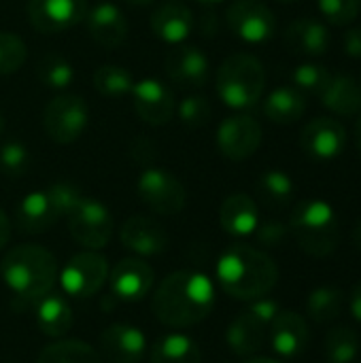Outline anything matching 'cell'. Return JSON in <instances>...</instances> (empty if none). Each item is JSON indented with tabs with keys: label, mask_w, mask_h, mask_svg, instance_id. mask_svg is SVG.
I'll return each instance as SVG.
<instances>
[{
	"label": "cell",
	"mask_w": 361,
	"mask_h": 363,
	"mask_svg": "<svg viewBox=\"0 0 361 363\" xmlns=\"http://www.w3.org/2000/svg\"><path fill=\"white\" fill-rule=\"evenodd\" d=\"M228 28L249 45L268 43L277 32V17L262 0H234L226 11Z\"/></svg>",
	"instance_id": "11"
},
{
	"label": "cell",
	"mask_w": 361,
	"mask_h": 363,
	"mask_svg": "<svg viewBox=\"0 0 361 363\" xmlns=\"http://www.w3.org/2000/svg\"><path fill=\"white\" fill-rule=\"evenodd\" d=\"M89 125V106L79 94H60L43 111V128L57 145L77 143Z\"/></svg>",
	"instance_id": "7"
},
{
	"label": "cell",
	"mask_w": 361,
	"mask_h": 363,
	"mask_svg": "<svg viewBox=\"0 0 361 363\" xmlns=\"http://www.w3.org/2000/svg\"><path fill=\"white\" fill-rule=\"evenodd\" d=\"M311 332L306 319L294 311H279L268 330V342L281 357L294 359L304 353Z\"/></svg>",
	"instance_id": "20"
},
{
	"label": "cell",
	"mask_w": 361,
	"mask_h": 363,
	"mask_svg": "<svg viewBox=\"0 0 361 363\" xmlns=\"http://www.w3.org/2000/svg\"><path fill=\"white\" fill-rule=\"evenodd\" d=\"M36 363H104L102 355L89 347L87 342L81 340H57L47 345L38 357Z\"/></svg>",
	"instance_id": "31"
},
{
	"label": "cell",
	"mask_w": 361,
	"mask_h": 363,
	"mask_svg": "<svg viewBox=\"0 0 361 363\" xmlns=\"http://www.w3.org/2000/svg\"><path fill=\"white\" fill-rule=\"evenodd\" d=\"M253 234H255L260 245H264V247H279L289 236V225H285L281 221H274V219H268V221H260Z\"/></svg>",
	"instance_id": "42"
},
{
	"label": "cell",
	"mask_w": 361,
	"mask_h": 363,
	"mask_svg": "<svg viewBox=\"0 0 361 363\" xmlns=\"http://www.w3.org/2000/svg\"><path fill=\"white\" fill-rule=\"evenodd\" d=\"M355 140H357V151H360V157H361V113H360V119H357V128H355Z\"/></svg>",
	"instance_id": "47"
},
{
	"label": "cell",
	"mask_w": 361,
	"mask_h": 363,
	"mask_svg": "<svg viewBox=\"0 0 361 363\" xmlns=\"http://www.w3.org/2000/svg\"><path fill=\"white\" fill-rule=\"evenodd\" d=\"M326 363H328V362H326Z\"/></svg>",
	"instance_id": "53"
},
{
	"label": "cell",
	"mask_w": 361,
	"mask_h": 363,
	"mask_svg": "<svg viewBox=\"0 0 361 363\" xmlns=\"http://www.w3.org/2000/svg\"><path fill=\"white\" fill-rule=\"evenodd\" d=\"M94 87L100 96L123 98V96H130L134 87V77L126 66L102 64L94 70Z\"/></svg>",
	"instance_id": "34"
},
{
	"label": "cell",
	"mask_w": 361,
	"mask_h": 363,
	"mask_svg": "<svg viewBox=\"0 0 361 363\" xmlns=\"http://www.w3.org/2000/svg\"><path fill=\"white\" fill-rule=\"evenodd\" d=\"M136 194L147 208L157 215H177L185 208L187 191L183 183L166 168H145L136 181Z\"/></svg>",
	"instance_id": "8"
},
{
	"label": "cell",
	"mask_w": 361,
	"mask_h": 363,
	"mask_svg": "<svg viewBox=\"0 0 361 363\" xmlns=\"http://www.w3.org/2000/svg\"><path fill=\"white\" fill-rule=\"evenodd\" d=\"M202 351L198 342L181 332L160 336L149 349V363H200Z\"/></svg>",
	"instance_id": "29"
},
{
	"label": "cell",
	"mask_w": 361,
	"mask_h": 363,
	"mask_svg": "<svg viewBox=\"0 0 361 363\" xmlns=\"http://www.w3.org/2000/svg\"><path fill=\"white\" fill-rule=\"evenodd\" d=\"M289 234L300 251L311 257L326 259L340 245V223L334 206L326 200H302L289 217Z\"/></svg>",
	"instance_id": "4"
},
{
	"label": "cell",
	"mask_w": 361,
	"mask_h": 363,
	"mask_svg": "<svg viewBox=\"0 0 361 363\" xmlns=\"http://www.w3.org/2000/svg\"><path fill=\"white\" fill-rule=\"evenodd\" d=\"M257 196L260 200L268 206V208H283L294 200L296 194V185L291 181V177L283 170H266L264 174H260L257 179Z\"/></svg>",
	"instance_id": "30"
},
{
	"label": "cell",
	"mask_w": 361,
	"mask_h": 363,
	"mask_svg": "<svg viewBox=\"0 0 361 363\" xmlns=\"http://www.w3.org/2000/svg\"><path fill=\"white\" fill-rule=\"evenodd\" d=\"M34 319L40 330V334L49 338H60L70 332L74 317L68 300L62 294H45L36 304H34Z\"/></svg>",
	"instance_id": "27"
},
{
	"label": "cell",
	"mask_w": 361,
	"mask_h": 363,
	"mask_svg": "<svg viewBox=\"0 0 361 363\" xmlns=\"http://www.w3.org/2000/svg\"><path fill=\"white\" fill-rule=\"evenodd\" d=\"M0 277L13 294V306L26 308L49 294L57 279V262L40 245H19L4 253Z\"/></svg>",
	"instance_id": "3"
},
{
	"label": "cell",
	"mask_w": 361,
	"mask_h": 363,
	"mask_svg": "<svg viewBox=\"0 0 361 363\" xmlns=\"http://www.w3.org/2000/svg\"><path fill=\"white\" fill-rule=\"evenodd\" d=\"M149 26L160 40L168 45H181L194 30V13L181 0H166L153 11Z\"/></svg>",
	"instance_id": "22"
},
{
	"label": "cell",
	"mask_w": 361,
	"mask_h": 363,
	"mask_svg": "<svg viewBox=\"0 0 361 363\" xmlns=\"http://www.w3.org/2000/svg\"><path fill=\"white\" fill-rule=\"evenodd\" d=\"M30 168V151L21 140H4L0 145V172L11 179H19Z\"/></svg>",
	"instance_id": "37"
},
{
	"label": "cell",
	"mask_w": 361,
	"mask_h": 363,
	"mask_svg": "<svg viewBox=\"0 0 361 363\" xmlns=\"http://www.w3.org/2000/svg\"><path fill=\"white\" fill-rule=\"evenodd\" d=\"M245 363H281V362H277V359H270V357H251V359H247Z\"/></svg>",
	"instance_id": "48"
},
{
	"label": "cell",
	"mask_w": 361,
	"mask_h": 363,
	"mask_svg": "<svg viewBox=\"0 0 361 363\" xmlns=\"http://www.w3.org/2000/svg\"><path fill=\"white\" fill-rule=\"evenodd\" d=\"M2 128H4V121H2V115H0V132H2Z\"/></svg>",
	"instance_id": "52"
},
{
	"label": "cell",
	"mask_w": 361,
	"mask_h": 363,
	"mask_svg": "<svg viewBox=\"0 0 361 363\" xmlns=\"http://www.w3.org/2000/svg\"><path fill=\"white\" fill-rule=\"evenodd\" d=\"M326 362L353 363L360 353V336L349 325H336L326 336Z\"/></svg>",
	"instance_id": "35"
},
{
	"label": "cell",
	"mask_w": 361,
	"mask_h": 363,
	"mask_svg": "<svg viewBox=\"0 0 361 363\" xmlns=\"http://www.w3.org/2000/svg\"><path fill=\"white\" fill-rule=\"evenodd\" d=\"M343 308H345V294L338 287L326 285L309 294L306 311H309V317L319 325H328L334 319H338L343 315Z\"/></svg>",
	"instance_id": "32"
},
{
	"label": "cell",
	"mask_w": 361,
	"mask_h": 363,
	"mask_svg": "<svg viewBox=\"0 0 361 363\" xmlns=\"http://www.w3.org/2000/svg\"><path fill=\"white\" fill-rule=\"evenodd\" d=\"M28 60L26 43L6 30H0V77L17 72Z\"/></svg>",
	"instance_id": "36"
},
{
	"label": "cell",
	"mask_w": 361,
	"mask_h": 363,
	"mask_svg": "<svg viewBox=\"0 0 361 363\" xmlns=\"http://www.w3.org/2000/svg\"><path fill=\"white\" fill-rule=\"evenodd\" d=\"M85 26L91 40L106 49L119 47L128 36V19L123 11L109 0L96 2L91 9H87Z\"/></svg>",
	"instance_id": "21"
},
{
	"label": "cell",
	"mask_w": 361,
	"mask_h": 363,
	"mask_svg": "<svg viewBox=\"0 0 361 363\" xmlns=\"http://www.w3.org/2000/svg\"><path fill=\"white\" fill-rule=\"evenodd\" d=\"M351 315L355 317V321L361 323V283H357L351 291Z\"/></svg>",
	"instance_id": "45"
},
{
	"label": "cell",
	"mask_w": 361,
	"mask_h": 363,
	"mask_svg": "<svg viewBox=\"0 0 361 363\" xmlns=\"http://www.w3.org/2000/svg\"><path fill=\"white\" fill-rule=\"evenodd\" d=\"M87 0H30L28 17L43 34H57L85 21Z\"/></svg>",
	"instance_id": "14"
},
{
	"label": "cell",
	"mask_w": 361,
	"mask_h": 363,
	"mask_svg": "<svg viewBox=\"0 0 361 363\" xmlns=\"http://www.w3.org/2000/svg\"><path fill=\"white\" fill-rule=\"evenodd\" d=\"M121 245L138 257H155L168 249V232L151 217L134 215L123 221L119 232Z\"/></svg>",
	"instance_id": "18"
},
{
	"label": "cell",
	"mask_w": 361,
	"mask_h": 363,
	"mask_svg": "<svg viewBox=\"0 0 361 363\" xmlns=\"http://www.w3.org/2000/svg\"><path fill=\"white\" fill-rule=\"evenodd\" d=\"M219 223L226 234L234 238L253 236L260 223V211L251 196L247 194H232L223 200L219 208Z\"/></svg>",
	"instance_id": "25"
},
{
	"label": "cell",
	"mask_w": 361,
	"mask_h": 363,
	"mask_svg": "<svg viewBox=\"0 0 361 363\" xmlns=\"http://www.w3.org/2000/svg\"><path fill=\"white\" fill-rule=\"evenodd\" d=\"M45 191H47V196H49V200H51V204H53L60 219H66L77 208V204L83 200V194L79 191V187L72 185V183H66V181L53 183Z\"/></svg>",
	"instance_id": "41"
},
{
	"label": "cell",
	"mask_w": 361,
	"mask_h": 363,
	"mask_svg": "<svg viewBox=\"0 0 361 363\" xmlns=\"http://www.w3.org/2000/svg\"><path fill=\"white\" fill-rule=\"evenodd\" d=\"M130 96H132L136 115L149 125H166L177 111L172 89L153 77L134 81Z\"/></svg>",
	"instance_id": "15"
},
{
	"label": "cell",
	"mask_w": 361,
	"mask_h": 363,
	"mask_svg": "<svg viewBox=\"0 0 361 363\" xmlns=\"http://www.w3.org/2000/svg\"><path fill=\"white\" fill-rule=\"evenodd\" d=\"M319 98L321 104L336 115L351 117L361 113V83L347 72L332 74Z\"/></svg>",
	"instance_id": "26"
},
{
	"label": "cell",
	"mask_w": 361,
	"mask_h": 363,
	"mask_svg": "<svg viewBox=\"0 0 361 363\" xmlns=\"http://www.w3.org/2000/svg\"><path fill=\"white\" fill-rule=\"evenodd\" d=\"M215 87L226 106L234 111L253 108L266 89L264 64L251 53H232L221 62Z\"/></svg>",
	"instance_id": "5"
},
{
	"label": "cell",
	"mask_w": 361,
	"mask_h": 363,
	"mask_svg": "<svg viewBox=\"0 0 361 363\" xmlns=\"http://www.w3.org/2000/svg\"><path fill=\"white\" fill-rule=\"evenodd\" d=\"M300 147L315 162H332L347 149V130L334 117H315L304 125Z\"/></svg>",
	"instance_id": "13"
},
{
	"label": "cell",
	"mask_w": 361,
	"mask_h": 363,
	"mask_svg": "<svg viewBox=\"0 0 361 363\" xmlns=\"http://www.w3.org/2000/svg\"><path fill=\"white\" fill-rule=\"evenodd\" d=\"M196 2L206 4V6H213V4H219V2H223V0H196Z\"/></svg>",
	"instance_id": "50"
},
{
	"label": "cell",
	"mask_w": 361,
	"mask_h": 363,
	"mask_svg": "<svg viewBox=\"0 0 361 363\" xmlns=\"http://www.w3.org/2000/svg\"><path fill=\"white\" fill-rule=\"evenodd\" d=\"M153 268L140 257H126L109 274L111 294L119 302H138L153 289Z\"/></svg>",
	"instance_id": "16"
},
{
	"label": "cell",
	"mask_w": 361,
	"mask_h": 363,
	"mask_svg": "<svg viewBox=\"0 0 361 363\" xmlns=\"http://www.w3.org/2000/svg\"><path fill=\"white\" fill-rule=\"evenodd\" d=\"M277 2H283V4H289V2H296V0H277Z\"/></svg>",
	"instance_id": "51"
},
{
	"label": "cell",
	"mask_w": 361,
	"mask_h": 363,
	"mask_svg": "<svg viewBox=\"0 0 361 363\" xmlns=\"http://www.w3.org/2000/svg\"><path fill=\"white\" fill-rule=\"evenodd\" d=\"M109 281V262L98 251H83L72 255L60 274V285L66 296L74 300L94 298Z\"/></svg>",
	"instance_id": "10"
},
{
	"label": "cell",
	"mask_w": 361,
	"mask_h": 363,
	"mask_svg": "<svg viewBox=\"0 0 361 363\" xmlns=\"http://www.w3.org/2000/svg\"><path fill=\"white\" fill-rule=\"evenodd\" d=\"M147 353V338L143 330L115 323L100 334V355L109 363H138Z\"/></svg>",
	"instance_id": "19"
},
{
	"label": "cell",
	"mask_w": 361,
	"mask_h": 363,
	"mask_svg": "<svg viewBox=\"0 0 361 363\" xmlns=\"http://www.w3.org/2000/svg\"><path fill=\"white\" fill-rule=\"evenodd\" d=\"M36 79L49 89H66L74 81V66L66 55L47 51L36 62Z\"/></svg>",
	"instance_id": "33"
},
{
	"label": "cell",
	"mask_w": 361,
	"mask_h": 363,
	"mask_svg": "<svg viewBox=\"0 0 361 363\" xmlns=\"http://www.w3.org/2000/svg\"><path fill=\"white\" fill-rule=\"evenodd\" d=\"M285 45L291 53H300L306 57L326 55L332 45L330 28L315 17L296 19L285 30Z\"/></svg>",
	"instance_id": "23"
},
{
	"label": "cell",
	"mask_w": 361,
	"mask_h": 363,
	"mask_svg": "<svg viewBox=\"0 0 361 363\" xmlns=\"http://www.w3.org/2000/svg\"><path fill=\"white\" fill-rule=\"evenodd\" d=\"M317 9L330 26L345 28L357 19L361 0H317Z\"/></svg>",
	"instance_id": "40"
},
{
	"label": "cell",
	"mask_w": 361,
	"mask_h": 363,
	"mask_svg": "<svg viewBox=\"0 0 361 363\" xmlns=\"http://www.w3.org/2000/svg\"><path fill=\"white\" fill-rule=\"evenodd\" d=\"M343 49L349 57L353 60H361V26L351 28L345 32L343 36Z\"/></svg>",
	"instance_id": "43"
},
{
	"label": "cell",
	"mask_w": 361,
	"mask_h": 363,
	"mask_svg": "<svg viewBox=\"0 0 361 363\" xmlns=\"http://www.w3.org/2000/svg\"><path fill=\"white\" fill-rule=\"evenodd\" d=\"M262 145V125L245 113L223 119L217 128V147L232 162L249 160Z\"/></svg>",
	"instance_id": "12"
},
{
	"label": "cell",
	"mask_w": 361,
	"mask_h": 363,
	"mask_svg": "<svg viewBox=\"0 0 361 363\" xmlns=\"http://www.w3.org/2000/svg\"><path fill=\"white\" fill-rule=\"evenodd\" d=\"M155 319L172 330L202 323L215 308L213 281L196 270L168 274L155 289L151 302Z\"/></svg>",
	"instance_id": "1"
},
{
	"label": "cell",
	"mask_w": 361,
	"mask_h": 363,
	"mask_svg": "<svg viewBox=\"0 0 361 363\" xmlns=\"http://www.w3.org/2000/svg\"><path fill=\"white\" fill-rule=\"evenodd\" d=\"M332 72L323 66V64H317V62H306V64H300L294 68V87H298L300 91L304 94H321V89L328 85Z\"/></svg>",
	"instance_id": "39"
},
{
	"label": "cell",
	"mask_w": 361,
	"mask_h": 363,
	"mask_svg": "<svg viewBox=\"0 0 361 363\" xmlns=\"http://www.w3.org/2000/svg\"><path fill=\"white\" fill-rule=\"evenodd\" d=\"M57 219L60 217H57L47 191L26 194L15 208V228L28 236L45 234L49 228H53L57 223Z\"/></svg>",
	"instance_id": "24"
},
{
	"label": "cell",
	"mask_w": 361,
	"mask_h": 363,
	"mask_svg": "<svg viewBox=\"0 0 361 363\" xmlns=\"http://www.w3.org/2000/svg\"><path fill=\"white\" fill-rule=\"evenodd\" d=\"M166 74L172 83L187 89H200L209 83L211 62L206 53L194 45H181L166 55Z\"/></svg>",
	"instance_id": "17"
},
{
	"label": "cell",
	"mask_w": 361,
	"mask_h": 363,
	"mask_svg": "<svg viewBox=\"0 0 361 363\" xmlns=\"http://www.w3.org/2000/svg\"><path fill=\"white\" fill-rule=\"evenodd\" d=\"M264 115L279 125L296 123L306 113V94L294 85H281L272 89L264 100Z\"/></svg>",
	"instance_id": "28"
},
{
	"label": "cell",
	"mask_w": 361,
	"mask_h": 363,
	"mask_svg": "<svg viewBox=\"0 0 361 363\" xmlns=\"http://www.w3.org/2000/svg\"><path fill=\"white\" fill-rule=\"evenodd\" d=\"M219 287L236 300L266 298L279 283V266L266 253L249 245L228 247L217 262Z\"/></svg>",
	"instance_id": "2"
},
{
	"label": "cell",
	"mask_w": 361,
	"mask_h": 363,
	"mask_svg": "<svg viewBox=\"0 0 361 363\" xmlns=\"http://www.w3.org/2000/svg\"><path fill=\"white\" fill-rule=\"evenodd\" d=\"M279 311L281 306L270 298L253 300L243 313L236 315V319L230 323L226 332V342L230 351L238 357L255 355L268 340L270 323Z\"/></svg>",
	"instance_id": "6"
},
{
	"label": "cell",
	"mask_w": 361,
	"mask_h": 363,
	"mask_svg": "<svg viewBox=\"0 0 361 363\" xmlns=\"http://www.w3.org/2000/svg\"><path fill=\"white\" fill-rule=\"evenodd\" d=\"M11 234H13V223H11V219L4 215V211H0V251L9 245Z\"/></svg>",
	"instance_id": "44"
},
{
	"label": "cell",
	"mask_w": 361,
	"mask_h": 363,
	"mask_svg": "<svg viewBox=\"0 0 361 363\" xmlns=\"http://www.w3.org/2000/svg\"><path fill=\"white\" fill-rule=\"evenodd\" d=\"M68 232L72 240L87 251H100L109 245L113 236V215L111 211L96 198H85L77 204V208L66 217Z\"/></svg>",
	"instance_id": "9"
},
{
	"label": "cell",
	"mask_w": 361,
	"mask_h": 363,
	"mask_svg": "<svg viewBox=\"0 0 361 363\" xmlns=\"http://www.w3.org/2000/svg\"><path fill=\"white\" fill-rule=\"evenodd\" d=\"M353 245H355V247L361 251V219L357 221L355 230H353Z\"/></svg>",
	"instance_id": "46"
},
{
	"label": "cell",
	"mask_w": 361,
	"mask_h": 363,
	"mask_svg": "<svg viewBox=\"0 0 361 363\" xmlns=\"http://www.w3.org/2000/svg\"><path fill=\"white\" fill-rule=\"evenodd\" d=\"M181 119L183 125L187 128H204L211 117H213V106H211V100L206 96H185L179 104H177V111H174Z\"/></svg>",
	"instance_id": "38"
},
{
	"label": "cell",
	"mask_w": 361,
	"mask_h": 363,
	"mask_svg": "<svg viewBox=\"0 0 361 363\" xmlns=\"http://www.w3.org/2000/svg\"><path fill=\"white\" fill-rule=\"evenodd\" d=\"M130 4H138V6H145V4H153L155 0H126Z\"/></svg>",
	"instance_id": "49"
}]
</instances>
